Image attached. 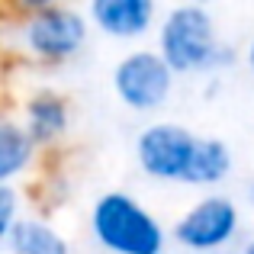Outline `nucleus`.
<instances>
[{"label":"nucleus","instance_id":"1","mask_svg":"<svg viewBox=\"0 0 254 254\" xmlns=\"http://www.w3.org/2000/svg\"><path fill=\"white\" fill-rule=\"evenodd\" d=\"M158 52L174 74L216 71L235 62V52L219 42L216 19L199 3H177L158 23Z\"/></svg>","mask_w":254,"mask_h":254},{"label":"nucleus","instance_id":"2","mask_svg":"<svg viewBox=\"0 0 254 254\" xmlns=\"http://www.w3.org/2000/svg\"><path fill=\"white\" fill-rule=\"evenodd\" d=\"M90 232L97 245L110 254H164V225L123 190L97 196L90 209Z\"/></svg>","mask_w":254,"mask_h":254},{"label":"nucleus","instance_id":"3","mask_svg":"<svg viewBox=\"0 0 254 254\" xmlns=\"http://www.w3.org/2000/svg\"><path fill=\"white\" fill-rule=\"evenodd\" d=\"M90 19L87 10L68 3H29L16 23L19 45L42 64H62L84 49Z\"/></svg>","mask_w":254,"mask_h":254},{"label":"nucleus","instance_id":"4","mask_svg":"<svg viewBox=\"0 0 254 254\" xmlns=\"http://www.w3.org/2000/svg\"><path fill=\"white\" fill-rule=\"evenodd\" d=\"M113 90L132 113H155L174 90V71L158 49L129 52L113 68Z\"/></svg>","mask_w":254,"mask_h":254},{"label":"nucleus","instance_id":"5","mask_svg":"<svg viewBox=\"0 0 254 254\" xmlns=\"http://www.w3.org/2000/svg\"><path fill=\"white\" fill-rule=\"evenodd\" d=\"M199 138L180 123H151L135 138V161L148 177L164 184H187Z\"/></svg>","mask_w":254,"mask_h":254},{"label":"nucleus","instance_id":"6","mask_svg":"<svg viewBox=\"0 0 254 254\" xmlns=\"http://www.w3.org/2000/svg\"><path fill=\"white\" fill-rule=\"evenodd\" d=\"M238 229H242V209H238V203L232 196H222V193H209V196L196 199L174 222L171 235L180 248L206 254V251H219L225 245H232Z\"/></svg>","mask_w":254,"mask_h":254},{"label":"nucleus","instance_id":"7","mask_svg":"<svg viewBox=\"0 0 254 254\" xmlns=\"http://www.w3.org/2000/svg\"><path fill=\"white\" fill-rule=\"evenodd\" d=\"M155 16L151 0H93L87 6L90 26L110 39H142L155 26Z\"/></svg>","mask_w":254,"mask_h":254},{"label":"nucleus","instance_id":"8","mask_svg":"<svg viewBox=\"0 0 254 254\" xmlns=\"http://www.w3.org/2000/svg\"><path fill=\"white\" fill-rule=\"evenodd\" d=\"M71 110L68 100L55 90H36L23 106V126L36 145H52L68 132Z\"/></svg>","mask_w":254,"mask_h":254},{"label":"nucleus","instance_id":"9","mask_svg":"<svg viewBox=\"0 0 254 254\" xmlns=\"http://www.w3.org/2000/svg\"><path fill=\"white\" fill-rule=\"evenodd\" d=\"M6 254H71L62 232H55L45 219L23 216L3 235Z\"/></svg>","mask_w":254,"mask_h":254},{"label":"nucleus","instance_id":"10","mask_svg":"<svg viewBox=\"0 0 254 254\" xmlns=\"http://www.w3.org/2000/svg\"><path fill=\"white\" fill-rule=\"evenodd\" d=\"M36 148L39 145L32 142L26 126L6 116L0 123V184H13L23 171H29L36 161Z\"/></svg>","mask_w":254,"mask_h":254},{"label":"nucleus","instance_id":"11","mask_svg":"<svg viewBox=\"0 0 254 254\" xmlns=\"http://www.w3.org/2000/svg\"><path fill=\"white\" fill-rule=\"evenodd\" d=\"M232 174V148L222 138H199L193 155L187 184L190 187H216Z\"/></svg>","mask_w":254,"mask_h":254},{"label":"nucleus","instance_id":"12","mask_svg":"<svg viewBox=\"0 0 254 254\" xmlns=\"http://www.w3.org/2000/svg\"><path fill=\"white\" fill-rule=\"evenodd\" d=\"M19 193L13 184H0V238L19 222Z\"/></svg>","mask_w":254,"mask_h":254},{"label":"nucleus","instance_id":"13","mask_svg":"<svg viewBox=\"0 0 254 254\" xmlns=\"http://www.w3.org/2000/svg\"><path fill=\"white\" fill-rule=\"evenodd\" d=\"M245 62H248V68L254 71V36H251V42H248V49H245Z\"/></svg>","mask_w":254,"mask_h":254},{"label":"nucleus","instance_id":"14","mask_svg":"<svg viewBox=\"0 0 254 254\" xmlns=\"http://www.w3.org/2000/svg\"><path fill=\"white\" fill-rule=\"evenodd\" d=\"M245 196H248V206L254 209V177L248 180V190H245Z\"/></svg>","mask_w":254,"mask_h":254},{"label":"nucleus","instance_id":"15","mask_svg":"<svg viewBox=\"0 0 254 254\" xmlns=\"http://www.w3.org/2000/svg\"><path fill=\"white\" fill-rule=\"evenodd\" d=\"M242 254H254V238H251V242H248V245L242 248Z\"/></svg>","mask_w":254,"mask_h":254}]
</instances>
